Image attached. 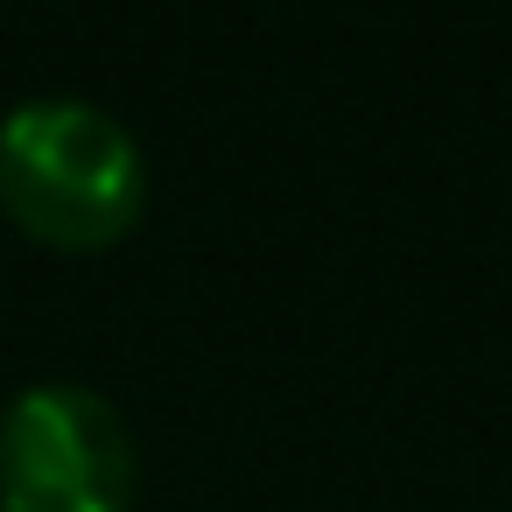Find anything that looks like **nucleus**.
<instances>
[{
	"mask_svg": "<svg viewBox=\"0 0 512 512\" xmlns=\"http://www.w3.org/2000/svg\"><path fill=\"white\" fill-rule=\"evenodd\" d=\"M148 204L141 141L92 99L43 92L0 120V211L43 246H113Z\"/></svg>",
	"mask_w": 512,
	"mask_h": 512,
	"instance_id": "f257e3e1",
	"label": "nucleus"
},
{
	"mask_svg": "<svg viewBox=\"0 0 512 512\" xmlns=\"http://www.w3.org/2000/svg\"><path fill=\"white\" fill-rule=\"evenodd\" d=\"M134 435L106 393L43 379L0 414V512H127Z\"/></svg>",
	"mask_w": 512,
	"mask_h": 512,
	"instance_id": "f03ea898",
	"label": "nucleus"
}]
</instances>
